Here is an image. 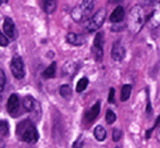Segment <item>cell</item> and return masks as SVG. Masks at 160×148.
I'll list each match as a JSON object with an SVG mask.
<instances>
[{"mask_svg": "<svg viewBox=\"0 0 160 148\" xmlns=\"http://www.w3.org/2000/svg\"><path fill=\"white\" fill-rule=\"evenodd\" d=\"M17 135L22 142L35 144L39 138V134L31 120H23L17 126Z\"/></svg>", "mask_w": 160, "mask_h": 148, "instance_id": "1", "label": "cell"}, {"mask_svg": "<svg viewBox=\"0 0 160 148\" xmlns=\"http://www.w3.org/2000/svg\"><path fill=\"white\" fill-rule=\"evenodd\" d=\"M146 22L145 13L141 6H134L130 10L128 20V28L132 34H137L141 32Z\"/></svg>", "mask_w": 160, "mask_h": 148, "instance_id": "2", "label": "cell"}, {"mask_svg": "<svg viewBox=\"0 0 160 148\" xmlns=\"http://www.w3.org/2000/svg\"><path fill=\"white\" fill-rule=\"evenodd\" d=\"M93 9L94 0H83L78 7L73 8V10L71 11V17L76 23L87 21Z\"/></svg>", "mask_w": 160, "mask_h": 148, "instance_id": "3", "label": "cell"}, {"mask_svg": "<svg viewBox=\"0 0 160 148\" xmlns=\"http://www.w3.org/2000/svg\"><path fill=\"white\" fill-rule=\"evenodd\" d=\"M106 19V10L105 9H100L98 10L91 19H88L85 24V28H86L87 32H96L99 28L102 26L103 22Z\"/></svg>", "mask_w": 160, "mask_h": 148, "instance_id": "4", "label": "cell"}, {"mask_svg": "<svg viewBox=\"0 0 160 148\" xmlns=\"http://www.w3.org/2000/svg\"><path fill=\"white\" fill-rule=\"evenodd\" d=\"M10 70L12 75L17 80H22L25 76V68H24V62L19 55H15L12 57L10 63Z\"/></svg>", "mask_w": 160, "mask_h": 148, "instance_id": "5", "label": "cell"}, {"mask_svg": "<svg viewBox=\"0 0 160 148\" xmlns=\"http://www.w3.org/2000/svg\"><path fill=\"white\" fill-rule=\"evenodd\" d=\"M23 107L28 112L32 113L33 116H36V119H38L42 116V108H40V105L33 96L28 95L24 97L23 99Z\"/></svg>", "mask_w": 160, "mask_h": 148, "instance_id": "6", "label": "cell"}, {"mask_svg": "<svg viewBox=\"0 0 160 148\" xmlns=\"http://www.w3.org/2000/svg\"><path fill=\"white\" fill-rule=\"evenodd\" d=\"M103 35L102 33H97L95 39H94V44H93V48H92V51H93V55L95 57L96 61L100 62L102 60L103 57Z\"/></svg>", "mask_w": 160, "mask_h": 148, "instance_id": "7", "label": "cell"}, {"mask_svg": "<svg viewBox=\"0 0 160 148\" xmlns=\"http://www.w3.org/2000/svg\"><path fill=\"white\" fill-rule=\"evenodd\" d=\"M7 110H8V113L10 114L12 118H15V116L19 114L20 99L17 94L10 95V97H9V99H8V102H7Z\"/></svg>", "mask_w": 160, "mask_h": 148, "instance_id": "8", "label": "cell"}, {"mask_svg": "<svg viewBox=\"0 0 160 148\" xmlns=\"http://www.w3.org/2000/svg\"><path fill=\"white\" fill-rule=\"evenodd\" d=\"M147 25L150 28H157L160 26V1L156 2L154 11L147 21Z\"/></svg>", "mask_w": 160, "mask_h": 148, "instance_id": "9", "label": "cell"}, {"mask_svg": "<svg viewBox=\"0 0 160 148\" xmlns=\"http://www.w3.org/2000/svg\"><path fill=\"white\" fill-rule=\"evenodd\" d=\"M125 57V48L120 42H116L111 49V58L117 62H120Z\"/></svg>", "mask_w": 160, "mask_h": 148, "instance_id": "10", "label": "cell"}, {"mask_svg": "<svg viewBox=\"0 0 160 148\" xmlns=\"http://www.w3.org/2000/svg\"><path fill=\"white\" fill-rule=\"evenodd\" d=\"M2 28H3V33L6 34L7 37L10 38V39H13V38H14L15 25H14V23H13V21L10 19V17H6V19H4Z\"/></svg>", "mask_w": 160, "mask_h": 148, "instance_id": "11", "label": "cell"}, {"mask_svg": "<svg viewBox=\"0 0 160 148\" xmlns=\"http://www.w3.org/2000/svg\"><path fill=\"white\" fill-rule=\"evenodd\" d=\"M99 112H100V101H96L95 104H94V106L86 112V114H85V120L88 123H92L94 120H96V118L99 116Z\"/></svg>", "mask_w": 160, "mask_h": 148, "instance_id": "12", "label": "cell"}, {"mask_svg": "<svg viewBox=\"0 0 160 148\" xmlns=\"http://www.w3.org/2000/svg\"><path fill=\"white\" fill-rule=\"evenodd\" d=\"M124 15H125L124 8L121 7V6H119V7H117L113 11H112V13L110 14L109 19L112 23H120V22L124 19Z\"/></svg>", "mask_w": 160, "mask_h": 148, "instance_id": "13", "label": "cell"}, {"mask_svg": "<svg viewBox=\"0 0 160 148\" xmlns=\"http://www.w3.org/2000/svg\"><path fill=\"white\" fill-rule=\"evenodd\" d=\"M67 42L72 46H82L85 42V39L83 36L75 34V33H69L67 35Z\"/></svg>", "mask_w": 160, "mask_h": 148, "instance_id": "14", "label": "cell"}, {"mask_svg": "<svg viewBox=\"0 0 160 148\" xmlns=\"http://www.w3.org/2000/svg\"><path fill=\"white\" fill-rule=\"evenodd\" d=\"M94 136L98 142H103L107 137V131L101 125H97L95 130H94Z\"/></svg>", "mask_w": 160, "mask_h": 148, "instance_id": "15", "label": "cell"}, {"mask_svg": "<svg viewBox=\"0 0 160 148\" xmlns=\"http://www.w3.org/2000/svg\"><path fill=\"white\" fill-rule=\"evenodd\" d=\"M56 7H57L56 0H42V9L48 14H51V13L55 12Z\"/></svg>", "mask_w": 160, "mask_h": 148, "instance_id": "16", "label": "cell"}, {"mask_svg": "<svg viewBox=\"0 0 160 148\" xmlns=\"http://www.w3.org/2000/svg\"><path fill=\"white\" fill-rule=\"evenodd\" d=\"M75 72H76V66L73 62H67L63 66V68H62V73H63V75L72 76Z\"/></svg>", "mask_w": 160, "mask_h": 148, "instance_id": "17", "label": "cell"}, {"mask_svg": "<svg viewBox=\"0 0 160 148\" xmlns=\"http://www.w3.org/2000/svg\"><path fill=\"white\" fill-rule=\"evenodd\" d=\"M131 93H132V86L130 84L123 85L122 89H121V101H127V100H128Z\"/></svg>", "mask_w": 160, "mask_h": 148, "instance_id": "18", "label": "cell"}, {"mask_svg": "<svg viewBox=\"0 0 160 148\" xmlns=\"http://www.w3.org/2000/svg\"><path fill=\"white\" fill-rule=\"evenodd\" d=\"M59 93L62 98H64V99H70L72 96V89H71V87H70V85L64 84L60 87Z\"/></svg>", "mask_w": 160, "mask_h": 148, "instance_id": "19", "label": "cell"}, {"mask_svg": "<svg viewBox=\"0 0 160 148\" xmlns=\"http://www.w3.org/2000/svg\"><path fill=\"white\" fill-rule=\"evenodd\" d=\"M56 75V62H52L46 70L42 72V76L45 78H52Z\"/></svg>", "mask_w": 160, "mask_h": 148, "instance_id": "20", "label": "cell"}, {"mask_svg": "<svg viewBox=\"0 0 160 148\" xmlns=\"http://www.w3.org/2000/svg\"><path fill=\"white\" fill-rule=\"evenodd\" d=\"M0 134L3 137L10 134V125L6 120H0Z\"/></svg>", "mask_w": 160, "mask_h": 148, "instance_id": "21", "label": "cell"}, {"mask_svg": "<svg viewBox=\"0 0 160 148\" xmlns=\"http://www.w3.org/2000/svg\"><path fill=\"white\" fill-rule=\"evenodd\" d=\"M88 86V78L87 77H82L76 84V91L78 93H82L86 89V87Z\"/></svg>", "mask_w": 160, "mask_h": 148, "instance_id": "22", "label": "cell"}, {"mask_svg": "<svg viewBox=\"0 0 160 148\" xmlns=\"http://www.w3.org/2000/svg\"><path fill=\"white\" fill-rule=\"evenodd\" d=\"M6 73L2 69H0V101L2 100V94H3L4 91V86H6Z\"/></svg>", "mask_w": 160, "mask_h": 148, "instance_id": "23", "label": "cell"}, {"mask_svg": "<svg viewBox=\"0 0 160 148\" xmlns=\"http://www.w3.org/2000/svg\"><path fill=\"white\" fill-rule=\"evenodd\" d=\"M106 122L108 123V124H112V123L116 122L117 120V116L116 113H114L112 110H110V109H108L107 111H106Z\"/></svg>", "mask_w": 160, "mask_h": 148, "instance_id": "24", "label": "cell"}, {"mask_svg": "<svg viewBox=\"0 0 160 148\" xmlns=\"http://www.w3.org/2000/svg\"><path fill=\"white\" fill-rule=\"evenodd\" d=\"M121 136H122V132L119 129H114L112 132V140L113 142H119L121 140Z\"/></svg>", "mask_w": 160, "mask_h": 148, "instance_id": "25", "label": "cell"}, {"mask_svg": "<svg viewBox=\"0 0 160 148\" xmlns=\"http://www.w3.org/2000/svg\"><path fill=\"white\" fill-rule=\"evenodd\" d=\"M83 146H84V138H83V135H80L78 140L74 142L73 148H83Z\"/></svg>", "mask_w": 160, "mask_h": 148, "instance_id": "26", "label": "cell"}, {"mask_svg": "<svg viewBox=\"0 0 160 148\" xmlns=\"http://www.w3.org/2000/svg\"><path fill=\"white\" fill-rule=\"evenodd\" d=\"M9 45V39L6 36V34H2L0 32V46L1 47H7Z\"/></svg>", "mask_w": 160, "mask_h": 148, "instance_id": "27", "label": "cell"}, {"mask_svg": "<svg viewBox=\"0 0 160 148\" xmlns=\"http://www.w3.org/2000/svg\"><path fill=\"white\" fill-rule=\"evenodd\" d=\"M114 94H116V91H114V88H110L109 97H108V101H109L110 104H113V102H114Z\"/></svg>", "mask_w": 160, "mask_h": 148, "instance_id": "28", "label": "cell"}, {"mask_svg": "<svg viewBox=\"0 0 160 148\" xmlns=\"http://www.w3.org/2000/svg\"><path fill=\"white\" fill-rule=\"evenodd\" d=\"M6 147V143H4L3 138L0 137V148H4Z\"/></svg>", "mask_w": 160, "mask_h": 148, "instance_id": "29", "label": "cell"}, {"mask_svg": "<svg viewBox=\"0 0 160 148\" xmlns=\"http://www.w3.org/2000/svg\"><path fill=\"white\" fill-rule=\"evenodd\" d=\"M157 140H158V142H160V125L158 126V130H157Z\"/></svg>", "mask_w": 160, "mask_h": 148, "instance_id": "30", "label": "cell"}, {"mask_svg": "<svg viewBox=\"0 0 160 148\" xmlns=\"http://www.w3.org/2000/svg\"><path fill=\"white\" fill-rule=\"evenodd\" d=\"M109 1L111 2V3H120L122 0H109Z\"/></svg>", "mask_w": 160, "mask_h": 148, "instance_id": "31", "label": "cell"}, {"mask_svg": "<svg viewBox=\"0 0 160 148\" xmlns=\"http://www.w3.org/2000/svg\"><path fill=\"white\" fill-rule=\"evenodd\" d=\"M8 1H9V0H0V6H1V4H3V3H7Z\"/></svg>", "mask_w": 160, "mask_h": 148, "instance_id": "32", "label": "cell"}, {"mask_svg": "<svg viewBox=\"0 0 160 148\" xmlns=\"http://www.w3.org/2000/svg\"><path fill=\"white\" fill-rule=\"evenodd\" d=\"M114 148H120V147H114Z\"/></svg>", "mask_w": 160, "mask_h": 148, "instance_id": "33", "label": "cell"}]
</instances>
